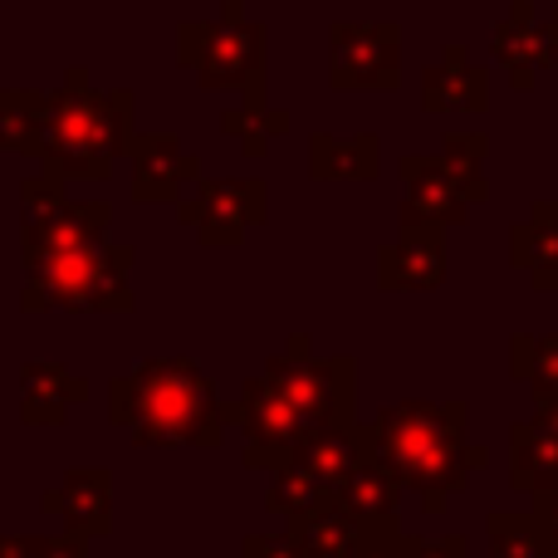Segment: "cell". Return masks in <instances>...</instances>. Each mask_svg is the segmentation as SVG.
Returning a JSON list of instances; mask_svg holds the SVG:
<instances>
[{
    "instance_id": "6da1fadb",
    "label": "cell",
    "mask_w": 558,
    "mask_h": 558,
    "mask_svg": "<svg viewBox=\"0 0 558 558\" xmlns=\"http://www.w3.org/2000/svg\"><path fill=\"white\" fill-rule=\"evenodd\" d=\"M108 422L123 426L133 446L153 451H177V446L216 451L226 441L231 412L192 357H157L108 383Z\"/></svg>"
},
{
    "instance_id": "7a4b0ae2",
    "label": "cell",
    "mask_w": 558,
    "mask_h": 558,
    "mask_svg": "<svg viewBox=\"0 0 558 558\" xmlns=\"http://www.w3.org/2000/svg\"><path fill=\"white\" fill-rule=\"evenodd\" d=\"M363 432L367 456L402 490L422 495L432 514L446 505V495L471 485V471L485 465V446L465 441V402H397L383 407Z\"/></svg>"
},
{
    "instance_id": "3957f363",
    "label": "cell",
    "mask_w": 558,
    "mask_h": 558,
    "mask_svg": "<svg viewBox=\"0 0 558 558\" xmlns=\"http://www.w3.org/2000/svg\"><path fill=\"white\" fill-rule=\"evenodd\" d=\"M137 98L133 88H98L84 64L64 74L49 94V147L45 167L64 182H104L128 157L137 137Z\"/></svg>"
},
{
    "instance_id": "277c9868",
    "label": "cell",
    "mask_w": 558,
    "mask_h": 558,
    "mask_svg": "<svg viewBox=\"0 0 558 558\" xmlns=\"http://www.w3.org/2000/svg\"><path fill=\"white\" fill-rule=\"evenodd\" d=\"M20 260H25V289H20V308L25 314H49V308H69V314H133V275L137 251L133 245L98 241L84 251H39V245L20 241Z\"/></svg>"
},
{
    "instance_id": "5b68a950",
    "label": "cell",
    "mask_w": 558,
    "mask_h": 558,
    "mask_svg": "<svg viewBox=\"0 0 558 558\" xmlns=\"http://www.w3.org/2000/svg\"><path fill=\"white\" fill-rule=\"evenodd\" d=\"M177 64L192 69L196 84L235 98H265L270 84V35L245 15L241 0H226L216 20L177 25Z\"/></svg>"
},
{
    "instance_id": "8992f818",
    "label": "cell",
    "mask_w": 558,
    "mask_h": 558,
    "mask_svg": "<svg viewBox=\"0 0 558 558\" xmlns=\"http://www.w3.org/2000/svg\"><path fill=\"white\" fill-rule=\"evenodd\" d=\"M260 373L299 407V416H304L314 432H324V426H357V416H353L357 367L348 353L308 357V333H294L284 343V353L265 357Z\"/></svg>"
},
{
    "instance_id": "52a82bcc",
    "label": "cell",
    "mask_w": 558,
    "mask_h": 558,
    "mask_svg": "<svg viewBox=\"0 0 558 558\" xmlns=\"http://www.w3.org/2000/svg\"><path fill=\"white\" fill-rule=\"evenodd\" d=\"M226 412H231V426H241L245 471H265V475L284 471V465H294L299 446L314 436V426L299 416V407L289 402L265 373H255L251 383L241 387V397L226 402Z\"/></svg>"
},
{
    "instance_id": "ba28073f",
    "label": "cell",
    "mask_w": 558,
    "mask_h": 558,
    "mask_svg": "<svg viewBox=\"0 0 558 558\" xmlns=\"http://www.w3.org/2000/svg\"><path fill=\"white\" fill-rule=\"evenodd\" d=\"M177 216L211 251L241 245L255 226L270 221V186L260 177H202L192 202H177Z\"/></svg>"
},
{
    "instance_id": "9c48e42d",
    "label": "cell",
    "mask_w": 558,
    "mask_h": 558,
    "mask_svg": "<svg viewBox=\"0 0 558 558\" xmlns=\"http://www.w3.org/2000/svg\"><path fill=\"white\" fill-rule=\"evenodd\" d=\"M328 84L338 94L402 84V29L392 20H338L328 29Z\"/></svg>"
},
{
    "instance_id": "30bf717a",
    "label": "cell",
    "mask_w": 558,
    "mask_h": 558,
    "mask_svg": "<svg viewBox=\"0 0 558 558\" xmlns=\"http://www.w3.org/2000/svg\"><path fill=\"white\" fill-rule=\"evenodd\" d=\"M128 162H133V202L143 206L182 202V186L202 182V157L186 153L177 133H137Z\"/></svg>"
},
{
    "instance_id": "8fae6325",
    "label": "cell",
    "mask_w": 558,
    "mask_h": 558,
    "mask_svg": "<svg viewBox=\"0 0 558 558\" xmlns=\"http://www.w3.org/2000/svg\"><path fill=\"white\" fill-rule=\"evenodd\" d=\"M39 505L64 520V534L104 539V534H113V471H104V465H78L54 490L39 495Z\"/></svg>"
},
{
    "instance_id": "7c38bea8",
    "label": "cell",
    "mask_w": 558,
    "mask_h": 558,
    "mask_svg": "<svg viewBox=\"0 0 558 558\" xmlns=\"http://www.w3.org/2000/svg\"><path fill=\"white\" fill-rule=\"evenodd\" d=\"M402 226H461L471 216V196L451 177L441 157H402Z\"/></svg>"
},
{
    "instance_id": "4fadbf2b",
    "label": "cell",
    "mask_w": 558,
    "mask_h": 558,
    "mask_svg": "<svg viewBox=\"0 0 558 558\" xmlns=\"http://www.w3.org/2000/svg\"><path fill=\"white\" fill-rule=\"evenodd\" d=\"M441 279V226H402V235L377 251V289H387V294H422V289H436Z\"/></svg>"
},
{
    "instance_id": "5bb4252c",
    "label": "cell",
    "mask_w": 558,
    "mask_h": 558,
    "mask_svg": "<svg viewBox=\"0 0 558 558\" xmlns=\"http://www.w3.org/2000/svg\"><path fill=\"white\" fill-rule=\"evenodd\" d=\"M338 505L348 510V520L367 534V544H392L402 539V524H397V510H402V485L383 471V465L367 456L348 485L338 490Z\"/></svg>"
},
{
    "instance_id": "9a60e30c",
    "label": "cell",
    "mask_w": 558,
    "mask_h": 558,
    "mask_svg": "<svg viewBox=\"0 0 558 558\" xmlns=\"http://www.w3.org/2000/svg\"><path fill=\"white\" fill-rule=\"evenodd\" d=\"M88 397V377L69 373L64 363H25L20 367V422L59 426L69 407Z\"/></svg>"
},
{
    "instance_id": "2e32d148",
    "label": "cell",
    "mask_w": 558,
    "mask_h": 558,
    "mask_svg": "<svg viewBox=\"0 0 558 558\" xmlns=\"http://www.w3.org/2000/svg\"><path fill=\"white\" fill-rule=\"evenodd\" d=\"M363 461H367V432L363 426H324V432L308 436L294 456L299 471H304L308 481L324 485L328 495L343 490L348 475H353Z\"/></svg>"
},
{
    "instance_id": "e0dca14e",
    "label": "cell",
    "mask_w": 558,
    "mask_h": 558,
    "mask_svg": "<svg viewBox=\"0 0 558 558\" xmlns=\"http://www.w3.org/2000/svg\"><path fill=\"white\" fill-rule=\"evenodd\" d=\"M514 485L534 495L558 490V402H544V412L534 422L514 426Z\"/></svg>"
},
{
    "instance_id": "ac0fdd59",
    "label": "cell",
    "mask_w": 558,
    "mask_h": 558,
    "mask_svg": "<svg viewBox=\"0 0 558 558\" xmlns=\"http://www.w3.org/2000/svg\"><path fill=\"white\" fill-rule=\"evenodd\" d=\"M383 172V147L373 133H314L308 137V177L314 182H373Z\"/></svg>"
},
{
    "instance_id": "d6986e66",
    "label": "cell",
    "mask_w": 558,
    "mask_h": 558,
    "mask_svg": "<svg viewBox=\"0 0 558 558\" xmlns=\"http://www.w3.org/2000/svg\"><path fill=\"white\" fill-rule=\"evenodd\" d=\"M426 113H481L485 108V69L465 59V49H446L441 64L422 74Z\"/></svg>"
},
{
    "instance_id": "ffe728a7",
    "label": "cell",
    "mask_w": 558,
    "mask_h": 558,
    "mask_svg": "<svg viewBox=\"0 0 558 558\" xmlns=\"http://www.w3.org/2000/svg\"><path fill=\"white\" fill-rule=\"evenodd\" d=\"M49 147V94L39 88H0V153L45 162Z\"/></svg>"
},
{
    "instance_id": "44dd1931",
    "label": "cell",
    "mask_w": 558,
    "mask_h": 558,
    "mask_svg": "<svg viewBox=\"0 0 558 558\" xmlns=\"http://www.w3.org/2000/svg\"><path fill=\"white\" fill-rule=\"evenodd\" d=\"M289 534L299 539L304 558H357L367 549V534L348 520V510L338 505V495L328 505H318L314 514L294 520V524H289Z\"/></svg>"
},
{
    "instance_id": "7402d4cb",
    "label": "cell",
    "mask_w": 558,
    "mask_h": 558,
    "mask_svg": "<svg viewBox=\"0 0 558 558\" xmlns=\"http://www.w3.org/2000/svg\"><path fill=\"white\" fill-rule=\"evenodd\" d=\"M289 123H294L289 108H270L265 98H235L221 113V137L241 143L245 157H260V153H270L275 137L289 133Z\"/></svg>"
},
{
    "instance_id": "603a6c76",
    "label": "cell",
    "mask_w": 558,
    "mask_h": 558,
    "mask_svg": "<svg viewBox=\"0 0 558 558\" xmlns=\"http://www.w3.org/2000/svg\"><path fill=\"white\" fill-rule=\"evenodd\" d=\"M69 192H64V177L59 172H35L20 182V235L25 241H39V235H49L59 221H64L69 211Z\"/></svg>"
},
{
    "instance_id": "cb8c5ba5",
    "label": "cell",
    "mask_w": 558,
    "mask_h": 558,
    "mask_svg": "<svg viewBox=\"0 0 558 558\" xmlns=\"http://www.w3.org/2000/svg\"><path fill=\"white\" fill-rule=\"evenodd\" d=\"M108 231H113V206L78 202V206H69L64 221H59L54 231L39 235V241H25V245H39V251H84V245L108 241Z\"/></svg>"
},
{
    "instance_id": "d4e9b609",
    "label": "cell",
    "mask_w": 558,
    "mask_h": 558,
    "mask_svg": "<svg viewBox=\"0 0 558 558\" xmlns=\"http://www.w3.org/2000/svg\"><path fill=\"white\" fill-rule=\"evenodd\" d=\"M495 54L514 69V88H530L534 64H544L554 49H544V35H534V29H530V10L520 5L500 29H495Z\"/></svg>"
},
{
    "instance_id": "484cf974",
    "label": "cell",
    "mask_w": 558,
    "mask_h": 558,
    "mask_svg": "<svg viewBox=\"0 0 558 558\" xmlns=\"http://www.w3.org/2000/svg\"><path fill=\"white\" fill-rule=\"evenodd\" d=\"M514 265H524L534 284L558 289V231L544 211H534L530 226H514Z\"/></svg>"
},
{
    "instance_id": "4316f807",
    "label": "cell",
    "mask_w": 558,
    "mask_h": 558,
    "mask_svg": "<svg viewBox=\"0 0 558 558\" xmlns=\"http://www.w3.org/2000/svg\"><path fill=\"white\" fill-rule=\"evenodd\" d=\"M328 500H333V495H328L318 481H308L299 465L270 471V485H265V505H270V514H284L289 524L304 520V514H314L318 505H328Z\"/></svg>"
},
{
    "instance_id": "83f0119b",
    "label": "cell",
    "mask_w": 558,
    "mask_h": 558,
    "mask_svg": "<svg viewBox=\"0 0 558 558\" xmlns=\"http://www.w3.org/2000/svg\"><path fill=\"white\" fill-rule=\"evenodd\" d=\"M514 377H524L539 402H558V338H514Z\"/></svg>"
},
{
    "instance_id": "f1b7e54d",
    "label": "cell",
    "mask_w": 558,
    "mask_h": 558,
    "mask_svg": "<svg viewBox=\"0 0 558 558\" xmlns=\"http://www.w3.org/2000/svg\"><path fill=\"white\" fill-rule=\"evenodd\" d=\"M549 534L539 520H520V514H490V558H549Z\"/></svg>"
},
{
    "instance_id": "f546056e",
    "label": "cell",
    "mask_w": 558,
    "mask_h": 558,
    "mask_svg": "<svg viewBox=\"0 0 558 558\" xmlns=\"http://www.w3.org/2000/svg\"><path fill=\"white\" fill-rule=\"evenodd\" d=\"M441 162L451 167V177L465 186V196H471V202H485V172H481L485 137L481 133H451L441 143Z\"/></svg>"
},
{
    "instance_id": "4dcf8cb0",
    "label": "cell",
    "mask_w": 558,
    "mask_h": 558,
    "mask_svg": "<svg viewBox=\"0 0 558 558\" xmlns=\"http://www.w3.org/2000/svg\"><path fill=\"white\" fill-rule=\"evenodd\" d=\"M0 558H88L78 534H0Z\"/></svg>"
},
{
    "instance_id": "1f68e13d",
    "label": "cell",
    "mask_w": 558,
    "mask_h": 558,
    "mask_svg": "<svg viewBox=\"0 0 558 558\" xmlns=\"http://www.w3.org/2000/svg\"><path fill=\"white\" fill-rule=\"evenodd\" d=\"M241 558H304L294 534H245L241 539Z\"/></svg>"
},
{
    "instance_id": "d6a6232c",
    "label": "cell",
    "mask_w": 558,
    "mask_h": 558,
    "mask_svg": "<svg viewBox=\"0 0 558 558\" xmlns=\"http://www.w3.org/2000/svg\"><path fill=\"white\" fill-rule=\"evenodd\" d=\"M402 558H465V534H446V539H407Z\"/></svg>"
},
{
    "instance_id": "836d02e7",
    "label": "cell",
    "mask_w": 558,
    "mask_h": 558,
    "mask_svg": "<svg viewBox=\"0 0 558 558\" xmlns=\"http://www.w3.org/2000/svg\"><path fill=\"white\" fill-rule=\"evenodd\" d=\"M357 558H402V539H392V544H367Z\"/></svg>"
}]
</instances>
